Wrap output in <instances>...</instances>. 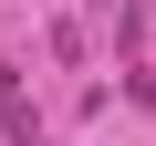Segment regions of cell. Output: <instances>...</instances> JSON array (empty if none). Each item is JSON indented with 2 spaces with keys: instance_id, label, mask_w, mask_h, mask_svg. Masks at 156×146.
I'll return each instance as SVG.
<instances>
[{
  "instance_id": "1",
  "label": "cell",
  "mask_w": 156,
  "mask_h": 146,
  "mask_svg": "<svg viewBox=\"0 0 156 146\" xmlns=\"http://www.w3.org/2000/svg\"><path fill=\"white\" fill-rule=\"evenodd\" d=\"M0 136H11V146H31V104H21V84H11V73H0Z\"/></svg>"
}]
</instances>
